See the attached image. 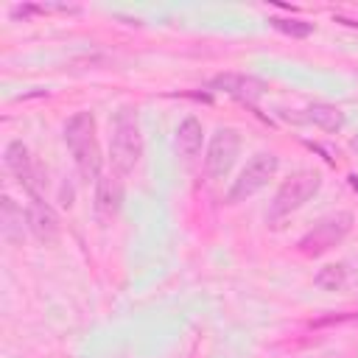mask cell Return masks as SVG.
Masks as SVG:
<instances>
[{
  "mask_svg": "<svg viewBox=\"0 0 358 358\" xmlns=\"http://www.w3.org/2000/svg\"><path fill=\"white\" fill-rule=\"evenodd\" d=\"M25 224H28V232H31L39 243L53 246V243L59 241V232H62L59 215L53 213V207H50L42 196H34V199L28 201V207H25Z\"/></svg>",
  "mask_w": 358,
  "mask_h": 358,
  "instance_id": "7",
  "label": "cell"
},
{
  "mask_svg": "<svg viewBox=\"0 0 358 358\" xmlns=\"http://www.w3.org/2000/svg\"><path fill=\"white\" fill-rule=\"evenodd\" d=\"M268 22H271L277 31H282V34H288V36H296V39L313 34V22H305V20H296V17H271Z\"/></svg>",
  "mask_w": 358,
  "mask_h": 358,
  "instance_id": "15",
  "label": "cell"
},
{
  "mask_svg": "<svg viewBox=\"0 0 358 358\" xmlns=\"http://www.w3.org/2000/svg\"><path fill=\"white\" fill-rule=\"evenodd\" d=\"M210 87L218 90V92H227V95H232L243 103H255L266 92V81H260L255 76H246V73H221V76L213 78Z\"/></svg>",
  "mask_w": 358,
  "mask_h": 358,
  "instance_id": "9",
  "label": "cell"
},
{
  "mask_svg": "<svg viewBox=\"0 0 358 358\" xmlns=\"http://www.w3.org/2000/svg\"><path fill=\"white\" fill-rule=\"evenodd\" d=\"M313 282L322 291H341L347 285V266L344 263H327V266H322L316 271Z\"/></svg>",
  "mask_w": 358,
  "mask_h": 358,
  "instance_id": "14",
  "label": "cell"
},
{
  "mask_svg": "<svg viewBox=\"0 0 358 358\" xmlns=\"http://www.w3.org/2000/svg\"><path fill=\"white\" fill-rule=\"evenodd\" d=\"M322 187V173L313 168H299L294 171L274 193L268 210H266V224L280 227L291 213H296L299 207H305Z\"/></svg>",
  "mask_w": 358,
  "mask_h": 358,
  "instance_id": "3",
  "label": "cell"
},
{
  "mask_svg": "<svg viewBox=\"0 0 358 358\" xmlns=\"http://www.w3.org/2000/svg\"><path fill=\"white\" fill-rule=\"evenodd\" d=\"M352 145H355V148H358V137H355V140H352Z\"/></svg>",
  "mask_w": 358,
  "mask_h": 358,
  "instance_id": "18",
  "label": "cell"
},
{
  "mask_svg": "<svg viewBox=\"0 0 358 358\" xmlns=\"http://www.w3.org/2000/svg\"><path fill=\"white\" fill-rule=\"evenodd\" d=\"M143 157V129L137 106L126 103L112 115L109 123V162L117 176H126L137 168Z\"/></svg>",
  "mask_w": 358,
  "mask_h": 358,
  "instance_id": "2",
  "label": "cell"
},
{
  "mask_svg": "<svg viewBox=\"0 0 358 358\" xmlns=\"http://www.w3.org/2000/svg\"><path fill=\"white\" fill-rule=\"evenodd\" d=\"M64 145L76 162V171L84 182H98L103 173V157H101V145H98V126H95V115L92 112H76L67 117L64 123Z\"/></svg>",
  "mask_w": 358,
  "mask_h": 358,
  "instance_id": "1",
  "label": "cell"
},
{
  "mask_svg": "<svg viewBox=\"0 0 358 358\" xmlns=\"http://www.w3.org/2000/svg\"><path fill=\"white\" fill-rule=\"evenodd\" d=\"M305 117H308L313 126L324 129V131H338V129H344V123H347L344 109L336 106V103H327V101L310 103V106L305 109Z\"/></svg>",
  "mask_w": 358,
  "mask_h": 358,
  "instance_id": "12",
  "label": "cell"
},
{
  "mask_svg": "<svg viewBox=\"0 0 358 358\" xmlns=\"http://www.w3.org/2000/svg\"><path fill=\"white\" fill-rule=\"evenodd\" d=\"M319 358H341V355H319Z\"/></svg>",
  "mask_w": 358,
  "mask_h": 358,
  "instance_id": "17",
  "label": "cell"
},
{
  "mask_svg": "<svg viewBox=\"0 0 358 358\" xmlns=\"http://www.w3.org/2000/svg\"><path fill=\"white\" fill-rule=\"evenodd\" d=\"M6 168L14 173V179L28 190V196L34 199V196H39V171H36V165H34V159H31V151H28V145L22 143V140H11L8 145H6Z\"/></svg>",
  "mask_w": 358,
  "mask_h": 358,
  "instance_id": "8",
  "label": "cell"
},
{
  "mask_svg": "<svg viewBox=\"0 0 358 358\" xmlns=\"http://www.w3.org/2000/svg\"><path fill=\"white\" fill-rule=\"evenodd\" d=\"M25 221V213L14 204V199L11 196H3V210H0V232H3V238L8 241V243H20L22 241V235H25V227L28 224H22Z\"/></svg>",
  "mask_w": 358,
  "mask_h": 358,
  "instance_id": "13",
  "label": "cell"
},
{
  "mask_svg": "<svg viewBox=\"0 0 358 358\" xmlns=\"http://www.w3.org/2000/svg\"><path fill=\"white\" fill-rule=\"evenodd\" d=\"M201 140H204V126H201V120L193 117V115L182 117L179 126H176V137H173L176 154H179L185 162L196 159V154L201 151Z\"/></svg>",
  "mask_w": 358,
  "mask_h": 358,
  "instance_id": "11",
  "label": "cell"
},
{
  "mask_svg": "<svg viewBox=\"0 0 358 358\" xmlns=\"http://www.w3.org/2000/svg\"><path fill=\"white\" fill-rule=\"evenodd\" d=\"M350 182H352V187H355V190H358V176H355V173H352V176H350Z\"/></svg>",
  "mask_w": 358,
  "mask_h": 358,
  "instance_id": "16",
  "label": "cell"
},
{
  "mask_svg": "<svg viewBox=\"0 0 358 358\" xmlns=\"http://www.w3.org/2000/svg\"><path fill=\"white\" fill-rule=\"evenodd\" d=\"M238 151H241V134L229 126H221L215 129V134L210 137V145H207V154H204V168L213 179H224L229 173V168L235 165L238 159Z\"/></svg>",
  "mask_w": 358,
  "mask_h": 358,
  "instance_id": "6",
  "label": "cell"
},
{
  "mask_svg": "<svg viewBox=\"0 0 358 358\" xmlns=\"http://www.w3.org/2000/svg\"><path fill=\"white\" fill-rule=\"evenodd\" d=\"M120 201H123V185L115 176H101L95 182V213L101 221H112L120 210Z\"/></svg>",
  "mask_w": 358,
  "mask_h": 358,
  "instance_id": "10",
  "label": "cell"
},
{
  "mask_svg": "<svg viewBox=\"0 0 358 358\" xmlns=\"http://www.w3.org/2000/svg\"><path fill=\"white\" fill-rule=\"evenodd\" d=\"M352 221H355V218H352V213H347V210L330 213V215H324L322 221H316L313 229H308V232L296 241V249H299L302 255H308V257H319V255L330 252L333 246H338V243L350 235Z\"/></svg>",
  "mask_w": 358,
  "mask_h": 358,
  "instance_id": "5",
  "label": "cell"
},
{
  "mask_svg": "<svg viewBox=\"0 0 358 358\" xmlns=\"http://www.w3.org/2000/svg\"><path fill=\"white\" fill-rule=\"evenodd\" d=\"M277 171H280V157H277V154H271V151L255 154V157L241 168V173L232 179V185H229V190H227V201H229V204H238V201L252 199L255 193H260V190L277 176Z\"/></svg>",
  "mask_w": 358,
  "mask_h": 358,
  "instance_id": "4",
  "label": "cell"
}]
</instances>
